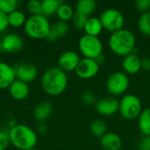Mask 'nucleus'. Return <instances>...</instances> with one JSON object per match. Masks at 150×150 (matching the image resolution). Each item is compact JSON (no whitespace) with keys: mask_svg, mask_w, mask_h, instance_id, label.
I'll use <instances>...</instances> for the list:
<instances>
[{"mask_svg":"<svg viewBox=\"0 0 150 150\" xmlns=\"http://www.w3.org/2000/svg\"><path fill=\"white\" fill-rule=\"evenodd\" d=\"M68 76L66 72L57 67L47 69L41 76L43 91L50 96H58L67 88Z\"/></svg>","mask_w":150,"mask_h":150,"instance_id":"nucleus-1","label":"nucleus"},{"mask_svg":"<svg viewBox=\"0 0 150 150\" xmlns=\"http://www.w3.org/2000/svg\"><path fill=\"white\" fill-rule=\"evenodd\" d=\"M109 47L112 53L119 56H127L135 50L136 38L134 33L128 29H121L110 35Z\"/></svg>","mask_w":150,"mask_h":150,"instance_id":"nucleus-2","label":"nucleus"},{"mask_svg":"<svg viewBox=\"0 0 150 150\" xmlns=\"http://www.w3.org/2000/svg\"><path fill=\"white\" fill-rule=\"evenodd\" d=\"M10 142L18 149H33L37 143V135L34 131L25 125H16L9 130Z\"/></svg>","mask_w":150,"mask_h":150,"instance_id":"nucleus-3","label":"nucleus"},{"mask_svg":"<svg viewBox=\"0 0 150 150\" xmlns=\"http://www.w3.org/2000/svg\"><path fill=\"white\" fill-rule=\"evenodd\" d=\"M51 25L43 15H32L24 25L25 33L33 39H47L50 32Z\"/></svg>","mask_w":150,"mask_h":150,"instance_id":"nucleus-4","label":"nucleus"},{"mask_svg":"<svg viewBox=\"0 0 150 150\" xmlns=\"http://www.w3.org/2000/svg\"><path fill=\"white\" fill-rule=\"evenodd\" d=\"M119 112L124 119L128 120L139 118L142 112V105L140 98L134 94L125 95L120 101Z\"/></svg>","mask_w":150,"mask_h":150,"instance_id":"nucleus-5","label":"nucleus"},{"mask_svg":"<svg viewBox=\"0 0 150 150\" xmlns=\"http://www.w3.org/2000/svg\"><path fill=\"white\" fill-rule=\"evenodd\" d=\"M78 47L84 58L96 60L103 54V43L98 37L83 35L78 41Z\"/></svg>","mask_w":150,"mask_h":150,"instance_id":"nucleus-6","label":"nucleus"},{"mask_svg":"<svg viewBox=\"0 0 150 150\" xmlns=\"http://www.w3.org/2000/svg\"><path fill=\"white\" fill-rule=\"evenodd\" d=\"M99 19L103 28L112 33L123 29L125 24V18L122 12L113 8L105 10L101 13Z\"/></svg>","mask_w":150,"mask_h":150,"instance_id":"nucleus-7","label":"nucleus"},{"mask_svg":"<svg viewBox=\"0 0 150 150\" xmlns=\"http://www.w3.org/2000/svg\"><path fill=\"white\" fill-rule=\"evenodd\" d=\"M130 80L128 76L121 71L112 73L106 81V89L112 97L124 94L129 88Z\"/></svg>","mask_w":150,"mask_h":150,"instance_id":"nucleus-8","label":"nucleus"},{"mask_svg":"<svg viewBox=\"0 0 150 150\" xmlns=\"http://www.w3.org/2000/svg\"><path fill=\"white\" fill-rule=\"evenodd\" d=\"M99 69L100 65L97 62L95 59L83 58L81 59L75 72L79 78L88 80L96 76L99 72Z\"/></svg>","mask_w":150,"mask_h":150,"instance_id":"nucleus-9","label":"nucleus"},{"mask_svg":"<svg viewBox=\"0 0 150 150\" xmlns=\"http://www.w3.org/2000/svg\"><path fill=\"white\" fill-rule=\"evenodd\" d=\"M119 105L120 101L112 96L104 97L100 99H98L95 104L96 112L104 117H109L114 115L117 112H119Z\"/></svg>","mask_w":150,"mask_h":150,"instance_id":"nucleus-10","label":"nucleus"},{"mask_svg":"<svg viewBox=\"0 0 150 150\" xmlns=\"http://www.w3.org/2000/svg\"><path fill=\"white\" fill-rule=\"evenodd\" d=\"M81 59L79 54L75 51H66L62 53L58 59V67L64 72L75 71Z\"/></svg>","mask_w":150,"mask_h":150,"instance_id":"nucleus-11","label":"nucleus"},{"mask_svg":"<svg viewBox=\"0 0 150 150\" xmlns=\"http://www.w3.org/2000/svg\"><path fill=\"white\" fill-rule=\"evenodd\" d=\"M14 72L17 80L22 81L25 83L33 81L38 76V69L36 66L27 62L14 68Z\"/></svg>","mask_w":150,"mask_h":150,"instance_id":"nucleus-12","label":"nucleus"},{"mask_svg":"<svg viewBox=\"0 0 150 150\" xmlns=\"http://www.w3.org/2000/svg\"><path fill=\"white\" fill-rule=\"evenodd\" d=\"M2 41V51L7 53H15L21 50L23 40L21 37L16 33H9L5 35Z\"/></svg>","mask_w":150,"mask_h":150,"instance_id":"nucleus-13","label":"nucleus"},{"mask_svg":"<svg viewBox=\"0 0 150 150\" xmlns=\"http://www.w3.org/2000/svg\"><path fill=\"white\" fill-rule=\"evenodd\" d=\"M122 68L124 73L127 75H134L137 74L141 69V58L137 54L132 53L123 58L122 61Z\"/></svg>","mask_w":150,"mask_h":150,"instance_id":"nucleus-14","label":"nucleus"},{"mask_svg":"<svg viewBox=\"0 0 150 150\" xmlns=\"http://www.w3.org/2000/svg\"><path fill=\"white\" fill-rule=\"evenodd\" d=\"M100 145L104 150H120L122 140L116 133L107 132L100 138Z\"/></svg>","mask_w":150,"mask_h":150,"instance_id":"nucleus-15","label":"nucleus"},{"mask_svg":"<svg viewBox=\"0 0 150 150\" xmlns=\"http://www.w3.org/2000/svg\"><path fill=\"white\" fill-rule=\"evenodd\" d=\"M15 80L14 68L5 62H0V90L9 88Z\"/></svg>","mask_w":150,"mask_h":150,"instance_id":"nucleus-16","label":"nucleus"},{"mask_svg":"<svg viewBox=\"0 0 150 150\" xmlns=\"http://www.w3.org/2000/svg\"><path fill=\"white\" fill-rule=\"evenodd\" d=\"M9 92L11 97L18 101L24 100L25 98H27L29 94V87L27 83L19 81V80H15L9 87Z\"/></svg>","mask_w":150,"mask_h":150,"instance_id":"nucleus-17","label":"nucleus"},{"mask_svg":"<svg viewBox=\"0 0 150 150\" xmlns=\"http://www.w3.org/2000/svg\"><path fill=\"white\" fill-rule=\"evenodd\" d=\"M69 29V27L67 22L58 20L51 25L50 32L48 33V36L47 37V40L53 42L59 39H62L68 33Z\"/></svg>","mask_w":150,"mask_h":150,"instance_id":"nucleus-18","label":"nucleus"},{"mask_svg":"<svg viewBox=\"0 0 150 150\" xmlns=\"http://www.w3.org/2000/svg\"><path fill=\"white\" fill-rule=\"evenodd\" d=\"M52 112H53L52 104L49 101H42L35 106L33 113L34 119L37 121L42 123L51 116Z\"/></svg>","mask_w":150,"mask_h":150,"instance_id":"nucleus-19","label":"nucleus"},{"mask_svg":"<svg viewBox=\"0 0 150 150\" xmlns=\"http://www.w3.org/2000/svg\"><path fill=\"white\" fill-rule=\"evenodd\" d=\"M103 30L104 28H103V25L101 24L99 18H97V17L88 18V20L83 29V31L85 32V34L98 37V35L102 33Z\"/></svg>","mask_w":150,"mask_h":150,"instance_id":"nucleus-20","label":"nucleus"},{"mask_svg":"<svg viewBox=\"0 0 150 150\" xmlns=\"http://www.w3.org/2000/svg\"><path fill=\"white\" fill-rule=\"evenodd\" d=\"M97 3L94 0H79L76 5V12L90 18L96 11Z\"/></svg>","mask_w":150,"mask_h":150,"instance_id":"nucleus-21","label":"nucleus"},{"mask_svg":"<svg viewBox=\"0 0 150 150\" xmlns=\"http://www.w3.org/2000/svg\"><path fill=\"white\" fill-rule=\"evenodd\" d=\"M138 126L143 136L150 135V108L142 112L138 118Z\"/></svg>","mask_w":150,"mask_h":150,"instance_id":"nucleus-22","label":"nucleus"},{"mask_svg":"<svg viewBox=\"0 0 150 150\" xmlns=\"http://www.w3.org/2000/svg\"><path fill=\"white\" fill-rule=\"evenodd\" d=\"M62 2L59 0H43L41 1V15L50 17L56 14Z\"/></svg>","mask_w":150,"mask_h":150,"instance_id":"nucleus-23","label":"nucleus"},{"mask_svg":"<svg viewBox=\"0 0 150 150\" xmlns=\"http://www.w3.org/2000/svg\"><path fill=\"white\" fill-rule=\"evenodd\" d=\"M74 14H75V11H74L73 8L69 4H65V3L61 4V5L58 8V11L56 12V15L59 18V19L61 21H64V22L71 20Z\"/></svg>","mask_w":150,"mask_h":150,"instance_id":"nucleus-24","label":"nucleus"},{"mask_svg":"<svg viewBox=\"0 0 150 150\" xmlns=\"http://www.w3.org/2000/svg\"><path fill=\"white\" fill-rule=\"evenodd\" d=\"M137 26L139 31L146 36H150V11L145 13H142L137 21Z\"/></svg>","mask_w":150,"mask_h":150,"instance_id":"nucleus-25","label":"nucleus"},{"mask_svg":"<svg viewBox=\"0 0 150 150\" xmlns=\"http://www.w3.org/2000/svg\"><path fill=\"white\" fill-rule=\"evenodd\" d=\"M90 129H91V133L94 136L98 137V138H101L103 135H105L107 133L106 132L107 127H106L105 122L99 119H97L91 122Z\"/></svg>","mask_w":150,"mask_h":150,"instance_id":"nucleus-26","label":"nucleus"},{"mask_svg":"<svg viewBox=\"0 0 150 150\" xmlns=\"http://www.w3.org/2000/svg\"><path fill=\"white\" fill-rule=\"evenodd\" d=\"M25 14L20 11H14L11 13L8 14V22L9 25H11L13 27H18L22 25H25Z\"/></svg>","mask_w":150,"mask_h":150,"instance_id":"nucleus-27","label":"nucleus"},{"mask_svg":"<svg viewBox=\"0 0 150 150\" xmlns=\"http://www.w3.org/2000/svg\"><path fill=\"white\" fill-rule=\"evenodd\" d=\"M18 4L17 0H0V11L8 15L17 10Z\"/></svg>","mask_w":150,"mask_h":150,"instance_id":"nucleus-28","label":"nucleus"},{"mask_svg":"<svg viewBox=\"0 0 150 150\" xmlns=\"http://www.w3.org/2000/svg\"><path fill=\"white\" fill-rule=\"evenodd\" d=\"M72 24L74 27L77 30H83L84 26L86 25V22L88 20V17H85L82 14H79L77 12H75L73 18H72Z\"/></svg>","mask_w":150,"mask_h":150,"instance_id":"nucleus-29","label":"nucleus"},{"mask_svg":"<svg viewBox=\"0 0 150 150\" xmlns=\"http://www.w3.org/2000/svg\"><path fill=\"white\" fill-rule=\"evenodd\" d=\"M27 11L33 15H41V2L31 0L27 3Z\"/></svg>","mask_w":150,"mask_h":150,"instance_id":"nucleus-30","label":"nucleus"},{"mask_svg":"<svg viewBox=\"0 0 150 150\" xmlns=\"http://www.w3.org/2000/svg\"><path fill=\"white\" fill-rule=\"evenodd\" d=\"M81 100L82 102L85 105H89V106H91V105H95V104L97 103L98 99L96 98V96L91 92V91H83L81 95Z\"/></svg>","mask_w":150,"mask_h":150,"instance_id":"nucleus-31","label":"nucleus"},{"mask_svg":"<svg viewBox=\"0 0 150 150\" xmlns=\"http://www.w3.org/2000/svg\"><path fill=\"white\" fill-rule=\"evenodd\" d=\"M10 142L9 131L0 129V150H5Z\"/></svg>","mask_w":150,"mask_h":150,"instance_id":"nucleus-32","label":"nucleus"},{"mask_svg":"<svg viewBox=\"0 0 150 150\" xmlns=\"http://www.w3.org/2000/svg\"><path fill=\"white\" fill-rule=\"evenodd\" d=\"M136 9L142 13H145L150 11V0H137L135 2Z\"/></svg>","mask_w":150,"mask_h":150,"instance_id":"nucleus-33","label":"nucleus"},{"mask_svg":"<svg viewBox=\"0 0 150 150\" xmlns=\"http://www.w3.org/2000/svg\"><path fill=\"white\" fill-rule=\"evenodd\" d=\"M140 150H150V135L143 136L138 144Z\"/></svg>","mask_w":150,"mask_h":150,"instance_id":"nucleus-34","label":"nucleus"},{"mask_svg":"<svg viewBox=\"0 0 150 150\" xmlns=\"http://www.w3.org/2000/svg\"><path fill=\"white\" fill-rule=\"evenodd\" d=\"M9 25L8 15L0 11V33L4 32Z\"/></svg>","mask_w":150,"mask_h":150,"instance_id":"nucleus-35","label":"nucleus"},{"mask_svg":"<svg viewBox=\"0 0 150 150\" xmlns=\"http://www.w3.org/2000/svg\"><path fill=\"white\" fill-rule=\"evenodd\" d=\"M141 68L145 71H150V58L143 57L141 59Z\"/></svg>","mask_w":150,"mask_h":150,"instance_id":"nucleus-36","label":"nucleus"},{"mask_svg":"<svg viewBox=\"0 0 150 150\" xmlns=\"http://www.w3.org/2000/svg\"><path fill=\"white\" fill-rule=\"evenodd\" d=\"M96 61H97V62H98L99 65H102V64L105 63V55L102 54L101 55H99V56L96 59Z\"/></svg>","mask_w":150,"mask_h":150,"instance_id":"nucleus-37","label":"nucleus"},{"mask_svg":"<svg viewBox=\"0 0 150 150\" xmlns=\"http://www.w3.org/2000/svg\"><path fill=\"white\" fill-rule=\"evenodd\" d=\"M0 51H2V41L0 40Z\"/></svg>","mask_w":150,"mask_h":150,"instance_id":"nucleus-38","label":"nucleus"},{"mask_svg":"<svg viewBox=\"0 0 150 150\" xmlns=\"http://www.w3.org/2000/svg\"><path fill=\"white\" fill-rule=\"evenodd\" d=\"M28 150H37V149H35L33 148V149H28Z\"/></svg>","mask_w":150,"mask_h":150,"instance_id":"nucleus-39","label":"nucleus"}]
</instances>
